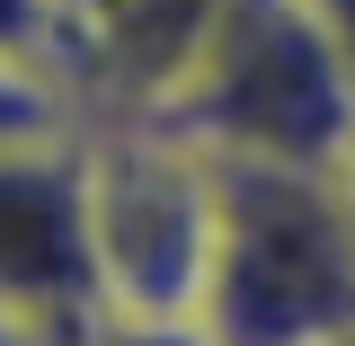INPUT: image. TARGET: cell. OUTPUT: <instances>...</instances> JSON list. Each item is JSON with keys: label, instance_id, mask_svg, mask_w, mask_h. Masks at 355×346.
Returning a JSON list of instances; mask_svg holds the SVG:
<instances>
[{"label": "cell", "instance_id": "3957f363", "mask_svg": "<svg viewBox=\"0 0 355 346\" xmlns=\"http://www.w3.org/2000/svg\"><path fill=\"white\" fill-rule=\"evenodd\" d=\"M151 116L187 125L205 151L338 160L355 133V80L320 0H222Z\"/></svg>", "mask_w": 355, "mask_h": 346}, {"label": "cell", "instance_id": "277c9868", "mask_svg": "<svg viewBox=\"0 0 355 346\" xmlns=\"http://www.w3.org/2000/svg\"><path fill=\"white\" fill-rule=\"evenodd\" d=\"M0 329L9 338L107 329L80 125L0 142Z\"/></svg>", "mask_w": 355, "mask_h": 346}, {"label": "cell", "instance_id": "5b68a950", "mask_svg": "<svg viewBox=\"0 0 355 346\" xmlns=\"http://www.w3.org/2000/svg\"><path fill=\"white\" fill-rule=\"evenodd\" d=\"M53 125H71V89L44 80L36 53L0 44V142H18V133H53Z\"/></svg>", "mask_w": 355, "mask_h": 346}, {"label": "cell", "instance_id": "7a4b0ae2", "mask_svg": "<svg viewBox=\"0 0 355 346\" xmlns=\"http://www.w3.org/2000/svg\"><path fill=\"white\" fill-rule=\"evenodd\" d=\"M80 142L107 329H196L214 275V151L169 116H107Z\"/></svg>", "mask_w": 355, "mask_h": 346}, {"label": "cell", "instance_id": "6da1fadb", "mask_svg": "<svg viewBox=\"0 0 355 346\" xmlns=\"http://www.w3.org/2000/svg\"><path fill=\"white\" fill-rule=\"evenodd\" d=\"M355 329V196L329 160L214 151V275L196 338Z\"/></svg>", "mask_w": 355, "mask_h": 346}, {"label": "cell", "instance_id": "8992f818", "mask_svg": "<svg viewBox=\"0 0 355 346\" xmlns=\"http://www.w3.org/2000/svg\"><path fill=\"white\" fill-rule=\"evenodd\" d=\"M320 18H329V36L347 53V80H355V0H320Z\"/></svg>", "mask_w": 355, "mask_h": 346}]
</instances>
